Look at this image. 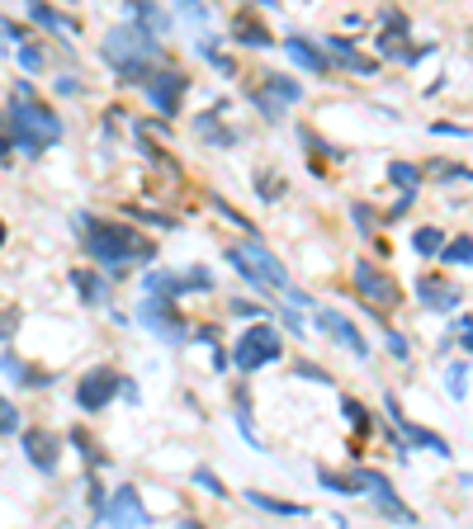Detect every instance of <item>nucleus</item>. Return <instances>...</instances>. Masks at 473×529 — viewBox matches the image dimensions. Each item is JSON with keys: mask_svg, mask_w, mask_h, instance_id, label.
<instances>
[{"mask_svg": "<svg viewBox=\"0 0 473 529\" xmlns=\"http://www.w3.org/2000/svg\"><path fill=\"white\" fill-rule=\"evenodd\" d=\"M5 137H10V146H19L24 156H38V152H48V146L61 142V118L48 109L43 99H38V90L29 86V80H19L14 95H10Z\"/></svg>", "mask_w": 473, "mask_h": 529, "instance_id": "nucleus-1", "label": "nucleus"}, {"mask_svg": "<svg viewBox=\"0 0 473 529\" xmlns=\"http://www.w3.org/2000/svg\"><path fill=\"white\" fill-rule=\"evenodd\" d=\"M76 227H86V231H80V241H86V250L105 265V274H114V279L123 274V265H137V260L156 256V241H147L128 222H99L90 213H80Z\"/></svg>", "mask_w": 473, "mask_h": 529, "instance_id": "nucleus-2", "label": "nucleus"}, {"mask_svg": "<svg viewBox=\"0 0 473 529\" xmlns=\"http://www.w3.org/2000/svg\"><path fill=\"white\" fill-rule=\"evenodd\" d=\"M161 57V43L156 33H147L142 24H118L109 38H105V61L128 80V86H137V80L152 76V61Z\"/></svg>", "mask_w": 473, "mask_h": 529, "instance_id": "nucleus-3", "label": "nucleus"}, {"mask_svg": "<svg viewBox=\"0 0 473 529\" xmlns=\"http://www.w3.org/2000/svg\"><path fill=\"white\" fill-rule=\"evenodd\" d=\"M351 274H355V288L364 293V303H369V316H379V322L388 326V312L402 303V293H398L393 279H388V269H379L374 260H355Z\"/></svg>", "mask_w": 473, "mask_h": 529, "instance_id": "nucleus-4", "label": "nucleus"}, {"mask_svg": "<svg viewBox=\"0 0 473 529\" xmlns=\"http://www.w3.org/2000/svg\"><path fill=\"white\" fill-rule=\"evenodd\" d=\"M284 354V341H279V331L270 322H256L251 331H241V341L232 345V364L241 373H256L260 364H275V359Z\"/></svg>", "mask_w": 473, "mask_h": 529, "instance_id": "nucleus-5", "label": "nucleus"}, {"mask_svg": "<svg viewBox=\"0 0 473 529\" xmlns=\"http://www.w3.org/2000/svg\"><path fill=\"white\" fill-rule=\"evenodd\" d=\"M142 86H147V99H152V109H156L161 118H175L184 90H190V76L175 71V67H161V71H152L147 80H142Z\"/></svg>", "mask_w": 473, "mask_h": 529, "instance_id": "nucleus-6", "label": "nucleus"}, {"mask_svg": "<svg viewBox=\"0 0 473 529\" xmlns=\"http://www.w3.org/2000/svg\"><path fill=\"white\" fill-rule=\"evenodd\" d=\"M351 482L360 486V492H369V501H374L388 520H398V524H417V515H412V511H407V505L398 501L393 482H388L383 473H374V468H355V473H351Z\"/></svg>", "mask_w": 473, "mask_h": 529, "instance_id": "nucleus-7", "label": "nucleus"}, {"mask_svg": "<svg viewBox=\"0 0 473 529\" xmlns=\"http://www.w3.org/2000/svg\"><path fill=\"white\" fill-rule=\"evenodd\" d=\"M118 388H123V378H118L109 364H95L90 373L76 378V407H80V411H105Z\"/></svg>", "mask_w": 473, "mask_h": 529, "instance_id": "nucleus-8", "label": "nucleus"}, {"mask_svg": "<svg viewBox=\"0 0 473 529\" xmlns=\"http://www.w3.org/2000/svg\"><path fill=\"white\" fill-rule=\"evenodd\" d=\"M137 322L147 326L152 335H161L166 345H180L184 335H190V326H184L180 307H175V303H166V298H147V303L137 307Z\"/></svg>", "mask_w": 473, "mask_h": 529, "instance_id": "nucleus-9", "label": "nucleus"}, {"mask_svg": "<svg viewBox=\"0 0 473 529\" xmlns=\"http://www.w3.org/2000/svg\"><path fill=\"white\" fill-rule=\"evenodd\" d=\"M142 288H147V298H166V303H175L180 293H190V288H199V293H209L213 288V279L203 269H194V274H171V269H147L142 274Z\"/></svg>", "mask_w": 473, "mask_h": 529, "instance_id": "nucleus-10", "label": "nucleus"}, {"mask_svg": "<svg viewBox=\"0 0 473 529\" xmlns=\"http://www.w3.org/2000/svg\"><path fill=\"white\" fill-rule=\"evenodd\" d=\"M99 515H105V529H142L147 524V505H142V496L133 486H118V492L105 496Z\"/></svg>", "mask_w": 473, "mask_h": 529, "instance_id": "nucleus-11", "label": "nucleus"}, {"mask_svg": "<svg viewBox=\"0 0 473 529\" xmlns=\"http://www.w3.org/2000/svg\"><path fill=\"white\" fill-rule=\"evenodd\" d=\"M24 454H29V463L43 477H52L57 473V458H61V439L52 435V430H24Z\"/></svg>", "mask_w": 473, "mask_h": 529, "instance_id": "nucleus-12", "label": "nucleus"}, {"mask_svg": "<svg viewBox=\"0 0 473 529\" xmlns=\"http://www.w3.org/2000/svg\"><path fill=\"white\" fill-rule=\"evenodd\" d=\"M228 29H232V38H237L241 48H270V43H275V38H270V29H265V14H260L256 5L237 10Z\"/></svg>", "mask_w": 473, "mask_h": 529, "instance_id": "nucleus-13", "label": "nucleus"}, {"mask_svg": "<svg viewBox=\"0 0 473 529\" xmlns=\"http://www.w3.org/2000/svg\"><path fill=\"white\" fill-rule=\"evenodd\" d=\"M417 298L426 303V307H436V312H455L459 303H464V293L445 279V274H421L417 279Z\"/></svg>", "mask_w": 473, "mask_h": 529, "instance_id": "nucleus-14", "label": "nucleus"}, {"mask_svg": "<svg viewBox=\"0 0 473 529\" xmlns=\"http://www.w3.org/2000/svg\"><path fill=\"white\" fill-rule=\"evenodd\" d=\"M241 250V256H246V265H251L256 274H260V279H265V288H289V274H284V265L270 256V250H265L256 237L251 241H246V246H237Z\"/></svg>", "mask_w": 473, "mask_h": 529, "instance_id": "nucleus-15", "label": "nucleus"}, {"mask_svg": "<svg viewBox=\"0 0 473 529\" xmlns=\"http://www.w3.org/2000/svg\"><path fill=\"white\" fill-rule=\"evenodd\" d=\"M326 61H341V67L345 71H355V76H369V71H374L379 67V61L374 57H364L355 43H351V38H326V52H322Z\"/></svg>", "mask_w": 473, "mask_h": 529, "instance_id": "nucleus-16", "label": "nucleus"}, {"mask_svg": "<svg viewBox=\"0 0 473 529\" xmlns=\"http://www.w3.org/2000/svg\"><path fill=\"white\" fill-rule=\"evenodd\" d=\"M317 322H322L326 331H332V335H336V341H341L345 350H351V354H360V359L369 354V345H364V335H360V331H355L351 322H345V316H341V312H332V307H322V312H317Z\"/></svg>", "mask_w": 473, "mask_h": 529, "instance_id": "nucleus-17", "label": "nucleus"}, {"mask_svg": "<svg viewBox=\"0 0 473 529\" xmlns=\"http://www.w3.org/2000/svg\"><path fill=\"white\" fill-rule=\"evenodd\" d=\"M284 48H289V57L298 61L303 71H313V76H326V71H332V61L322 57V48H317V43H307L303 33H294V38H289V43H284Z\"/></svg>", "mask_w": 473, "mask_h": 529, "instance_id": "nucleus-18", "label": "nucleus"}, {"mask_svg": "<svg viewBox=\"0 0 473 529\" xmlns=\"http://www.w3.org/2000/svg\"><path fill=\"white\" fill-rule=\"evenodd\" d=\"M71 284H76V293H80L90 307H105V303H109V284L99 279L95 269H71Z\"/></svg>", "mask_w": 473, "mask_h": 529, "instance_id": "nucleus-19", "label": "nucleus"}, {"mask_svg": "<svg viewBox=\"0 0 473 529\" xmlns=\"http://www.w3.org/2000/svg\"><path fill=\"white\" fill-rule=\"evenodd\" d=\"M265 99H275L279 104V109H284V104H294V99H303V86H298V80H289V76H265V86H256Z\"/></svg>", "mask_w": 473, "mask_h": 529, "instance_id": "nucleus-20", "label": "nucleus"}, {"mask_svg": "<svg viewBox=\"0 0 473 529\" xmlns=\"http://www.w3.org/2000/svg\"><path fill=\"white\" fill-rule=\"evenodd\" d=\"M246 501H251L256 511H270V515H307L303 501H279V496H265V492H246Z\"/></svg>", "mask_w": 473, "mask_h": 529, "instance_id": "nucleus-21", "label": "nucleus"}, {"mask_svg": "<svg viewBox=\"0 0 473 529\" xmlns=\"http://www.w3.org/2000/svg\"><path fill=\"white\" fill-rule=\"evenodd\" d=\"M341 416L351 420L355 435H369V430H374V416H369V407H364V401H355V397H341Z\"/></svg>", "mask_w": 473, "mask_h": 529, "instance_id": "nucleus-22", "label": "nucleus"}, {"mask_svg": "<svg viewBox=\"0 0 473 529\" xmlns=\"http://www.w3.org/2000/svg\"><path fill=\"white\" fill-rule=\"evenodd\" d=\"M29 19H33V24H43V29H67V33H76L80 24H76V19H67V14H57L52 5H29Z\"/></svg>", "mask_w": 473, "mask_h": 529, "instance_id": "nucleus-23", "label": "nucleus"}, {"mask_svg": "<svg viewBox=\"0 0 473 529\" xmlns=\"http://www.w3.org/2000/svg\"><path fill=\"white\" fill-rule=\"evenodd\" d=\"M388 180H393L402 194H417V184H421V171L417 165H407V161H388Z\"/></svg>", "mask_w": 473, "mask_h": 529, "instance_id": "nucleus-24", "label": "nucleus"}, {"mask_svg": "<svg viewBox=\"0 0 473 529\" xmlns=\"http://www.w3.org/2000/svg\"><path fill=\"white\" fill-rule=\"evenodd\" d=\"M194 128H199L203 137H209V142H218V146H232V142H237V133H232V128H218V114H199V118H194Z\"/></svg>", "mask_w": 473, "mask_h": 529, "instance_id": "nucleus-25", "label": "nucleus"}, {"mask_svg": "<svg viewBox=\"0 0 473 529\" xmlns=\"http://www.w3.org/2000/svg\"><path fill=\"white\" fill-rule=\"evenodd\" d=\"M440 260H445V265H468V260H473V241H468V231H459L455 241H445V246H440Z\"/></svg>", "mask_w": 473, "mask_h": 529, "instance_id": "nucleus-26", "label": "nucleus"}, {"mask_svg": "<svg viewBox=\"0 0 473 529\" xmlns=\"http://www.w3.org/2000/svg\"><path fill=\"white\" fill-rule=\"evenodd\" d=\"M440 246H445L440 227H417L412 231V250H417V256H440Z\"/></svg>", "mask_w": 473, "mask_h": 529, "instance_id": "nucleus-27", "label": "nucleus"}, {"mask_svg": "<svg viewBox=\"0 0 473 529\" xmlns=\"http://www.w3.org/2000/svg\"><path fill=\"white\" fill-rule=\"evenodd\" d=\"M71 444H76V449H80V454H86V463H90V468H105V463H109L105 454H99V449H95V439H90L86 430H76V435H71Z\"/></svg>", "mask_w": 473, "mask_h": 529, "instance_id": "nucleus-28", "label": "nucleus"}, {"mask_svg": "<svg viewBox=\"0 0 473 529\" xmlns=\"http://www.w3.org/2000/svg\"><path fill=\"white\" fill-rule=\"evenodd\" d=\"M0 373H5V378H14V383H24L29 364H24V359H19L14 350H0Z\"/></svg>", "mask_w": 473, "mask_h": 529, "instance_id": "nucleus-29", "label": "nucleus"}, {"mask_svg": "<svg viewBox=\"0 0 473 529\" xmlns=\"http://www.w3.org/2000/svg\"><path fill=\"white\" fill-rule=\"evenodd\" d=\"M317 482L326 486V492H336V496H355V492H360V486H355L351 477H336V473H326V468L317 473Z\"/></svg>", "mask_w": 473, "mask_h": 529, "instance_id": "nucleus-30", "label": "nucleus"}, {"mask_svg": "<svg viewBox=\"0 0 473 529\" xmlns=\"http://www.w3.org/2000/svg\"><path fill=\"white\" fill-rule=\"evenodd\" d=\"M445 388H449V397H459V401H464V392H468V364H464V359H459L455 369H449Z\"/></svg>", "mask_w": 473, "mask_h": 529, "instance_id": "nucleus-31", "label": "nucleus"}, {"mask_svg": "<svg viewBox=\"0 0 473 529\" xmlns=\"http://www.w3.org/2000/svg\"><path fill=\"white\" fill-rule=\"evenodd\" d=\"M351 218H355V227H360V237H374V208L369 203H351Z\"/></svg>", "mask_w": 473, "mask_h": 529, "instance_id": "nucleus-32", "label": "nucleus"}, {"mask_svg": "<svg viewBox=\"0 0 473 529\" xmlns=\"http://www.w3.org/2000/svg\"><path fill=\"white\" fill-rule=\"evenodd\" d=\"M256 189H260V199H279V194H284V180H279L275 171H260V175H256Z\"/></svg>", "mask_w": 473, "mask_h": 529, "instance_id": "nucleus-33", "label": "nucleus"}, {"mask_svg": "<svg viewBox=\"0 0 473 529\" xmlns=\"http://www.w3.org/2000/svg\"><path fill=\"white\" fill-rule=\"evenodd\" d=\"M19 430V407L10 397H0V435H14Z\"/></svg>", "mask_w": 473, "mask_h": 529, "instance_id": "nucleus-34", "label": "nucleus"}, {"mask_svg": "<svg viewBox=\"0 0 473 529\" xmlns=\"http://www.w3.org/2000/svg\"><path fill=\"white\" fill-rule=\"evenodd\" d=\"M194 482L203 486V492H213V496H222V501H228V486H222V482H218L209 468H194Z\"/></svg>", "mask_w": 473, "mask_h": 529, "instance_id": "nucleus-35", "label": "nucleus"}, {"mask_svg": "<svg viewBox=\"0 0 473 529\" xmlns=\"http://www.w3.org/2000/svg\"><path fill=\"white\" fill-rule=\"evenodd\" d=\"M19 61H24V71H38V67H43V48H33V43H19Z\"/></svg>", "mask_w": 473, "mask_h": 529, "instance_id": "nucleus-36", "label": "nucleus"}, {"mask_svg": "<svg viewBox=\"0 0 473 529\" xmlns=\"http://www.w3.org/2000/svg\"><path fill=\"white\" fill-rule=\"evenodd\" d=\"M209 203H213V208H218V213H222V218H228V222H232V227H241V231H256L251 222H246V218L237 213V208H228V203H222V199H209Z\"/></svg>", "mask_w": 473, "mask_h": 529, "instance_id": "nucleus-37", "label": "nucleus"}, {"mask_svg": "<svg viewBox=\"0 0 473 529\" xmlns=\"http://www.w3.org/2000/svg\"><path fill=\"white\" fill-rule=\"evenodd\" d=\"M251 99H256V109H260L265 118H270V123H279V114H284V109H279V104H275V99H265L260 90H251Z\"/></svg>", "mask_w": 473, "mask_h": 529, "instance_id": "nucleus-38", "label": "nucleus"}, {"mask_svg": "<svg viewBox=\"0 0 473 529\" xmlns=\"http://www.w3.org/2000/svg\"><path fill=\"white\" fill-rule=\"evenodd\" d=\"M228 312H237V316H260V312H270V307H260V303H246V298H232V303H228Z\"/></svg>", "mask_w": 473, "mask_h": 529, "instance_id": "nucleus-39", "label": "nucleus"}, {"mask_svg": "<svg viewBox=\"0 0 473 529\" xmlns=\"http://www.w3.org/2000/svg\"><path fill=\"white\" fill-rule=\"evenodd\" d=\"M14 326H19V312L10 307L5 316H0V345H10V335H14Z\"/></svg>", "mask_w": 473, "mask_h": 529, "instance_id": "nucleus-40", "label": "nucleus"}, {"mask_svg": "<svg viewBox=\"0 0 473 529\" xmlns=\"http://www.w3.org/2000/svg\"><path fill=\"white\" fill-rule=\"evenodd\" d=\"M298 378H307V383H332V373L317 369V364H298Z\"/></svg>", "mask_w": 473, "mask_h": 529, "instance_id": "nucleus-41", "label": "nucleus"}, {"mask_svg": "<svg viewBox=\"0 0 473 529\" xmlns=\"http://www.w3.org/2000/svg\"><path fill=\"white\" fill-rule=\"evenodd\" d=\"M388 354H393V359H407V354H412V350H407V341H402L398 331H388Z\"/></svg>", "mask_w": 473, "mask_h": 529, "instance_id": "nucleus-42", "label": "nucleus"}, {"mask_svg": "<svg viewBox=\"0 0 473 529\" xmlns=\"http://www.w3.org/2000/svg\"><path fill=\"white\" fill-rule=\"evenodd\" d=\"M57 95H80V80L76 76H57Z\"/></svg>", "mask_w": 473, "mask_h": 529, "instance_id": "nucleus-43", "label": "nucleus"}, {"mask_svg": "<svg viewBox=\"0 0 473 529\" xmlns=\"http://www.w3.org/2000/svg\"><path fill=\"white\" fill-rule=\"evenodd\" d=\"M279 316H284V326H289L294 335H303V316H298V312H289V307H284Z\"/></svg>", "mask_w": 473, "mask_h": 529, "instance_id": "nucleus-44", "label": "nucleus"}, {"mask_svg": "<svg viewBox=\"0 0 473 529\" xmlns=\"http://www.w3.org/2000/svg\"><path fill=\"white\" fill-rule=\"evenodd\" d=\"M455 331H459V345H468V335H473V326H468V312H459V322H455Z\"/></svg>", "mask_w": 473, "mask_h": 529, "instance_id": "nucleus-45", "label": "nucleus"}, {"mask_svg": "<svg viewBox=\"0 0 473 529\" xmlns=\"http://www.w3.org/2000/svg\"><path fill=\"white\" fill-rule=\"evenodd\" d=\"M430 133H455V137H464L468 128H464V123H436V128H430Z\"/></svg>", "mask_w": 473, "mask_h": 529, "instance_id": "nucleus-46", "label": "nucleus"}, {"mask_svg": "<svg viewBox=\"0 0 473 529\" xmlns=\"http://www.w3.org/2000/svg\"><path fill=\"white\" fill-rule=\"evenodd\" d=\"M5 161H10V137L0 133V165H5Z\"/></svg>", "mask_w": 473, "mask_h": 529, "instance_id": "nucleus-47", "label": "nucleus"}, {"mask_svg": "<svg viewBox=\"0 0 473 529\" xmlns=\"http://www.w3.org/2000/svg\"><path fill=\"white\" fill-rule=\"evenodd\" d=\"M180 529H203V520H194V515H190V520H180Z\"/></svg>", "mask_w": 473, "mask_h": 529, "instance_id": "nucleus-48", "label": "nucleus"}, {"mask_svg": "<svg viewBox=\"0 0 473 529\" xmlns=\"http://www.w3.org/2000/svg\"><path fill=\"white\" fill-rule=\"evenodd\" d=\"M0 246H5V222H0Z\"/></svg>", "mask_w": 473, "mask_h": 529, "instance_id": "nucleus-49", "label": "nucleus"}]
</instances>
